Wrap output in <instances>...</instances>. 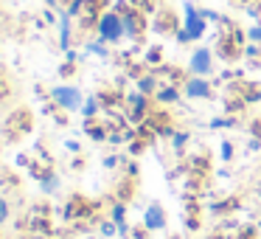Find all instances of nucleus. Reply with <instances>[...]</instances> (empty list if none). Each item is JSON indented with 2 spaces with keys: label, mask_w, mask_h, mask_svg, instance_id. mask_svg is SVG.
<instances>
[{
  "label": "nucleus",
  "mask_w": 261,
  "mask_h": 239,
  "mask_svg": "<svg viewBox=\"0 0 261 239\" xmlns=\"http://www.w3.org/2000/svg\"><path fill=\"white\" fill-rule=\"evenodd\" d=\"M205 31H208V20L199 14V9L194 6V3H186V6H182V29L174 34L177 42H180V45L197 42L205 37Z\"/></svg>",
  "instance_id": "obj_1"
},
{
  "label": "nucleus",
  "mask_w": 261,
  "mask_h": 239,
  "mask_svg": "<svg viewBox=\"0 0 261 239\" xmlns=\"http://www.w3.org/2000/svg\"><path fill=\"white\" fill-rule=\"evenodd\" d=\"M115 12L121 14V20H124V34L126 40L132 42H141L143 34H146V14H143L141 6H132V3H126V0H118L115 3Z\"/></svg>",
  "instance_id": "obj_2"
},
{
  "label": "nucleus",
  "mask_w": 261,
  "mask_h": 239,
  "mask_svg": "<svg viewBox=\"0 0 261 239\" xmlns=\"http://www.w3.org/2000/svg\"><path fill=\"white\" fill-rule=\"evenodd\" d=\"M96 37H98V40H104L107 45H115V42L126 40V34H124V20H121V14L115 12V9H107V12L98 17V23H96Z\"/></svg>",
  "instance_id": "obj_3"
},
{
  "label": "nucleus",
  "mask_w": 261,
  "mask_h": 239,
  "mask_svg": "<svg viewBox=\"0 0 261 239\" xmlns=\"http://www.w3.org/2000/svg\"><path fill=\"white\" fill-rule=\"evenodd\" d=\"M48 99L54 102V107L65 110V113H79L82 104H85V93L76 85H57L48 90Z\"/></svg>",
  "instance_id": "obj_4"
},
{
  "label": "nucleus",
  "mask_w": 261,
  "mask_h": 239,
  "mask_svg": "<svg viewBox=\"0 0 261 239\" xmlns=\"http://www.w3.org/2000/svg\"><path fill=\"white\" fill-rule=\"evenodd\" d=\"M214 59H216V54L211 51V48H205V45L194 48L191 57H188V74L205 76V79H208V76L214 74Z\"/></svg>",
  "instance_id": "obj_5"
},
{
  "label": "nucleus",
  "mask_w": 261,
  "mask_h": 239,
  "mask_svg": "<svg viewBox=\"0 0 261 239\" xmlns=\"http://www.w3.org/2000/svg\"><path fill=\"white\" fill-rule=\"evenodd\" d=\"M182 96L194 99V102L214 99V85H211V79H205V76H188V79L182 82Z\"/></svg>",
  "instance_id": "obj_6"
},
{
  "label": "nucleus",
  "mask_w": 261,
  "mask_h": 239,
  "mask_svg": "<svg viewBox=\"0 0 261 239\" xmlns=\"http://www.w3.org/2000/svg\"><path fill=\"white\" fill-rule=\"evenodd\" d=\"M149 99H152V96H143L141 90L126 93V96H124L126 107H129V118L135 121V124H141V121L149 118Z\"/></svg>",
  "instance_id": "obj_7"
},
{
  "label": "nucleus",
  "mask_w": 261,
  "mask_h": 239,
  "mask_svg": "<svg viewBox=\"0 0 261 239\" xmlns=\"http://www.w3.org/2000/svg\"><path fill=\"white\" fill-rule=\"evenodd\" d=\"M143 225L149 228V231H163L166 222H169V217H166V208L160 203H152L149 208H143Z\"/></svg>",
  "instance_id": "obj_8"
},
{
  "label": "nucleus",
  "mask_w": 261,
  "mask_h": 239,
  "mask_svg": "<svg viewBox=\"0 0 261 239\" xmlns=\"http://www.w3.org/2000/svg\"><path fill=\"white\" fill-rule=\"evenodd\" d=\"M182 26L177 23V14L171 12V9H160L158 14H154V31L158 34H177Z\"/></svg>",
  "instance_id": "obj_9"
},
{
  "label": "nucleus",
  "mask_w": 261,
  "mask_h": 239,
  "mask_svg": "<svg viewBox=\"0 0 261 239\" xmlns=\"http://www.w3.org/2000/svg\"><path fill=\"white\" fill-rule=\"evenodd\" d=\"M59 48L62 51L73 48V17L68 12H59Z\"/></svg>",
  "instance_id": "obj_10"
},
{
  "label": "nucleus",
  "mask_w": 261,
  "mask_h": 239,
  "mask_svg": "<svg viewBox=\"0 0 261 239\" xmlns=\"http://www.w3.org/2000/svg\"><path fill=\"white\" fill-rule=\"evenodd\" d=\"M182 99V87L177 85H160L158 93H154V102L163 104V107H169V104H177Z\"/></svg>",
  "instance_id": "obj_11"
},
{
  "label": "nucleus",
  "mask_w": 261,
  "mask_h": 239,
  "mask_svg": "<svg viewBox=\"0 0 261 239\" xmlns=\"http://www.w3.org/2000/svg\"><path fill=\"white\" fill-rule=\"evenodd\" d=\"M135 85H138V90H141L143 96H152V99H154L160 82H158V76H154V74H141V76L135 79Z\"/></svg>",
  "instance_id": "obj_12"
},
{
  "label": "nucleus",
  "mask_w": 261,
  "mask_h": 239,
  "mask_svg": "<svg viewBox=\"0 0 261 239\" xmlns=\"http://www.w3.org/2000/svg\"><path fill=\"white\" fill-rule=\"evenodd\" d=\"M85 54H90V57H98V59H110V45H107L104 40H98V37H96V40H90V42L85 45Z\"/></svg>",
  "instance_id": "obj_13"
},
{
  "label": "nucleus",
  "mask_w": 261,
  "mask_h": 239,
  "mask_svg": "<svg viewBox=\"0 0 261 239\" xmlns=\"http://www.w3.org/2000/svg\"><path fill=\"white\" fill-rule=\"evenodd\" d=\"M82 118H96L98 113H101V102H98V96H85V104H82Z\"/></svg>",
  "instance_id": "obj_14"
},
{
  "label": "nucleus",
  "mask_w": 261,
  "mask_h": 239,
  "mask_svg": "<svg viewBox=\"0 0 261 239\" xmlns=\"http://www.w3.org/2000/svg\"><path fill=\"white\" fill-rule=\"evenodd\" d=\"M85 130H87V135H90L93 141H107V138H110V132L104 130L101 124H96V118H87L85 121Z\"/></svg>",
  "instance_id": "obj_15"
},
{
  "label": "nucleus",
  "mask_w": 261,
  "mask_h": 239,
  "mask_svg": "<svg viewBox=\"0 0 261 239\" xmlns=\"http://www.w3.org/2000/svg\"><path fill=\"white\" fill-rule=\"evenodd\" d=\"M160 62H163V48H160V45L146 48V54H143V65H152V68H158Z\"/></svg>",
  "instance_id": "obj_16"
},
{
  "label": "nucleus",
  "mask_w": 261,
  "mask_h": 239,
  "mask_svg": "<svg viewBox=\"0 0 261 239\" xmlns=\"http://www.w3.org/2000/svg\"><path fill=\"white\" fill-rule=\"evenodd\" d=\"M239 90L244 93L242 99H244L247 104H250V102H261V87H258V85H247V82H242V85H239Z\"/></svg>",
  "instance_id": "obj_17"
},
{
  "label": "nucleus",
  "mask_w": 261,
  "mask_h": 239,
  "mask_svg": "<svg viewBox=\"0 0 261 239\" xmlns=\"http://www.w3.org/2000/svg\"><path fill=\"white\" fill-rule=\"evenodd\" d=\"M110 220H113L115 225H121V222H126V203H124V200H118V203H113V208H110Z\"/></svg>",
  "instance_id": "obj_18"
},
{
  "label": "nucleus",
  "mask_w": 261,
  "mask_h": 239,
  "mask_svg": "<svg viewBox=\"0 0 261 239\" xmlns=\"http://www.w3.org/2000/svg\"><path fill=\"white\" fill-rule=\"evenodd\" d=\"M236 127V115H222V118H211V130H227Z\"/></svg>",
  "instance_id": "obj_19"
},
{
  "label": "nucleus",
  "mask_w": 261,
  "mask_h": 239,
  "mask_svg": "<svg viewBox=\"0 0 261 239\" xmlns=\"http://www.w3.org/2000/svg\"><path fill=\"white\" fill-rule=\"evenodd\" d=\"M40 183H42V192H48V194H51V192H57V188H59V177L54 175V172H48V175L42 177Z\"/></svg>",
  "instance_id": "obj_20"
},
{
  "label": "nucleus",
  "mask_w": 261,
  "mask_h": 239,
  "mask_svg": "<svg viewBox=\"0 0 261 239\" xmlns=\"http://www.w3.org/2000/svg\"><path fill=\"white\" fill-rule=\"evenodd\" d=\"M9 217H12V205H9V200L0 194V225H6Z\"/></svg>",
  "instance_id": "obj_21"
},
{
  "label": "nucleus",
  "mask_w": 261,
  "mask_h": 239,
  "mask_svg": "<svg viewBox=\"0 0 261 239\" xmlns=\"http://www.w3.org/2000/svg\"><path fill=\"white\" fill-rule=\"evenodd\" d=\"M98 231H101V236H115V233H118V225H115V222L113 220H104L101 222V225H98Z\"/></svg>",
  "instance_id": "obj_22"
},
{
  "label": "nucleus",
  "mask_w": 261,
  "mask_h": 239,
  "mask_svg": "<svg viewBox=\"0 0 261 239\" xmlns=\"http://www.w3.org/2000/svg\"><path fill=\"white\" fill-rule=\"evenodd\" d=\"M188 144V135L186 132H174V138H171V147H174V152H182Z\"/></svg>",
  "instance_id": "obj_23"
},
{
  "label": "nucleus",
  "mask_w": 261,
  "mask_h": 239,
  "mask_svg": "<svg viewBox=\"0 0 261 239\" xmlns=\"http://www.w3.org/2000/svg\"><path fill=\"white\" fill-rule=\"evenodd\" d=\"M233 152H236V147H233L230 141H222V147H219V155H222V160H233Z\"/></svg>",
  "instance_id": "obj_24"
},
{
  "label": "nucleus",
  "mask_w": 261,
  "mask_h": 239,
  "mask_svg": "<svg viewBox=\"0 0 261 239\" xmlns=\"http://www.w3.org/2000/svg\"><path fill=\"white\" fill-rule=\"evenodd\" d=\"M247 40L255 42V45H261V23H255V26H250V29H247Z\"/></svg>",
  "instance_id": "obj_25"
},
{
  "label": "nucleus",
  "mask_w": 261,
  "mask_h": 239,
  "mask_svg": "<svg viewBox=\"0 0 261 239\" xmlns=\"http://www.w3.org/2000/svg\"><path fill=\"white\" fill-rule=\"evenodd\" d=\"M149 233H152V231H149V228H146V225H143V222H141V225H135V228H132L129 239H146Z\"/></svg>",
  "instance_id": "obj_26"
},
{
  "label": "nucleus",
  "mask_w": 261,
  "mask_h": 239,
  "mask_svg": "<svg viewBox=\"0 0 261 239\" xmlns=\"http://www.w3.org/2000/svg\"><path fill=\"white\" fill-rule=\"evenodd\" d=\"M73 70H76V62H68V59H65V65L59 68V76H73Z\"/></svg>",
  "instance_id": "obj_27"
},
{
  "label": "nucleus",
  "mask_w": 261,
  "mask_h": 239,
  "mask_svg": "<svg viewBox=\"0 0 261 239\" xmlns=\"http://www.w3.org/2000/svg\"><path fill=\"white\" fill-rule=\"evenodd\" d=\"M118 163H121V160L115 158V155H110V158H104V169H115Z\"/></svg>",
  "instance_id": "obj_28"
},
{
  "label": "nucleus",
  "mask_w": 261,
  "mask_h": 239,
  "mask_svg": "<svg viewBox=\"0 0 261 239\" xmlns=\"http://www.w3.org/2000/svg\"><path fill=\"white\" fill-rule=\"evenodd\" d=\"M65 147H68L70 152H79V149H82V144H79V141H65Z\"/></svg>",
  "instance_id": "obj_29"
},
{
  "label": "nucleus",
  "mask_w": 261,
  "mask_h": 239,
  "mask_svg": "<svg viewBox=\"0 0 261 239\" xmlns=\"http://www.w3.org/2000/svg\"><path fill=\"white\" fill-rule=\"evenodd\" d=\"M126 172H129V175H138V163H135V160H126Z\"/></svg>",
  "instance_id": "obj_30"
},
{
  "label": "nucleus",
  "mask_w": 261,
  "mask_h": 239,
  "mask_svg": "<svg viewBox=\"0 0 261 239\" xmlns=\"http://www.w3.org/2000/svg\"><path fill=\"white\" fill-rule=\"evenodd\" d=\"M68 3H70V0H68Z\"/></svg>",
  "instance_id": "obj_31"
}]
</instances>
